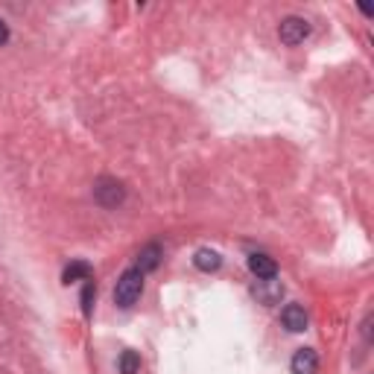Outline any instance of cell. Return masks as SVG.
<instances>
[{
	"label": "cell",
	"mask_w": 374,
	"mask_h": 374,
	"mask_svg": "<svg viewBox=\"0 0 374 374\" xmlns=\"http://www.w3.org/2000/svg\"><path fill=\"white\" fill-rule=\"evenodd\" d=\"M141 293H144V272L141 269H126L123 275L117 278V284H115V304L117 307H132L135 302L141 298Z\"/></svg>",
	"instance_id": "6da1fadb"
},
{
	"label": "cell",
	"mask_w": 374,
	"mask_h": 374,
	"mask_svg": "<svg viewBox=\"0 0 374 374\" xmlns=\"http://www.w3.org/2000/svg\"><path fill=\"white\" fill-rule=\"evenodd\" d=\"M94 199L103 208H117V205H123V199H126V187H123L117 179L103 176V179L94 181Z\"/></svg>",
	"instance_id": "7a4b0ae2"
},
{
	"label": "cell",
	"mask_w": 374,
	"mask_h": 374,
	"mask_svg": "<svg viewBox=\"0 0 374 374\" xmlns=\"http://www.w3.org/2000/svg\"><path fill=\"white\" fill-rule=\"evenodd\" d=\"M278 35H281V41L286 47H295L310 35V23L304 18H298V15H286L281 21V27H278Z\"/></svg>",
	"instance_id": "3957f363"
},
{
	"label": "cell",
	"mask_w": 374,
	"mask_h": 374,
	"mask_svg": "<svg viewBox=\"0 0 374 374\" xmlns=\"http://www.w3.org/2000/svg\"><path fill=\"white\" fill-rule=\"evenodd\" d=\"M248 269H252V275L257 281H275V275H278L275 257H269L266 252H252L248 255Z\"/></svg>",
	"instance_id": "277c9868"
},
{
	"label": "cell",
	"mask_w": 374,
	"mask_h": 374,
	"mask_svg": "<svg viewBox=\"0 0 374 374\" xmlns=\"http://www.w3.org/2000/svg\"><path fill=\"white\" fill-rule=\"evenodd\" d=\"M281 325L286 331H293V333L307 331V313H304V307L302 304H286L281 310Z\"/></svg>",
	"instance_id": "5b68a950"
},
{
	"label": "cell",
	"mask_w": 374,
	"mask_h": 374,
	"mask_svg": "<svg viewBox=\"0 0 374 374\" xmlns=\"http://www.w3.org/2000/svg\"><path fill=\"white\" fill-rule=\"evenodd\" d=\"M290 366H293V374H319V354L313 348H298Z\"/></svg>",
	"instance_id": "8992f818"
},
{
	"label": "cell",
	"mask_w": 374,
	"mask_h": 374,
	"mask_svg": "<svg viewBox=\"0 0 374 374\" xmlns=\"http://www.w3.org/2000/svg\"><path fill=\"white\" fill-rule=\"evenodd\" d=\"M158 264H161V246L158 243H146L138 252V266H135V269H141L146 275V272L158 269Z\"/></svg>",
	"instance_id": "52a82bcc"
},
{
	"label": "cell",
	"mask_w": 374,
	"mask_h": 374,
	"mask_svg": "<svg viewBox=\"0 0 374 374\" xmlns=\"http://www.w3.org/2000/svg\"><path fill=\"white\" fill-rule=\"evenodd\" d=\"M91 278H94V269H91V264H85V260H73V264H68L65 272H61V281L65 284L91 281Z\"/></svg>",
	"instance_id": "ba28073f"
},
{
	"label": "cell",
	"mask_w": 374,
	"mask_h": 374,
	"mask_svg": "<svg viewBox=\"0 0 374 374\" xmlns=\"http://www.w3.org/2000/svg\"><path fill=\"white\" fill-rule=\"evenodd\" d=\"M193 266L199 272H217L222 266V257H219V252H214V248H199V252L193 255Z\"/></svg>",
	"instance_id": "9c48e42d"
},
{
	"label": "cell",
	"mask_w": 374,
	"mask_h": 374,
	"mask_svg": "<svg viewBox=\"0 0 374 374\" xmlns=\"http://www.w3.org/2000/svg\"><path fill=\"white\" fill-rule=\"evenodd\" d=\"M117 366H120V374H138V368H141V357L135 354V351H123Z\"/></svg>",
	"instance_id": "30bf717a"
},
{
	"label": "cell",
	"mask_w": 374,
	"mask_h": 374,
	"mask_svg": "<svg viewBox=\"0 0 374 374\" xmlns=\"http://www.w3.org/2000/svg\"><path fill=\"white\" fill-rule=\"evenodd\" d=\"M94 298H97V284H94V278L91 281H85V286H82V313L85 316H91V310H94Z\"/></svg>",
	"instance_id": "8fae6325"
},
{
	"label": "cell",
	"mask_w": 374,
	"mask_h": 374,
	"mask_svg": "<svg viewBox=\"0 0 374 374\" xmlns=\"http://www.w3.org/2000/svg\"><path fill=\"white\" fill-rule=\"evenodd\" d=\"M9 41V23L3 21V18H0V47H3Z\"/></svg>",
	"instance_id": "7c38bea8"
}]
</instances>
